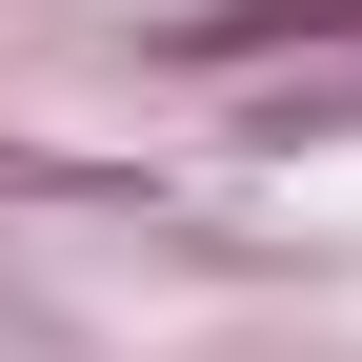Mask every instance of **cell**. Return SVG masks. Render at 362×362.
<instances>
[{
    "instance_id": "obj_1",
    "label": "cell",
    "mask_w": 362,
    "mask_h": 362,
    "mask_svg": "<svg viewBox=\"0 0 362 362\" xmlns=\"http://www.w3.org/2000/svg\"><path fill=\"white\" fill-rule=\"evenodd\" d=\"M282 40H362V0H202L161 61H282Z\"/></svg>"
}]
</instances>
